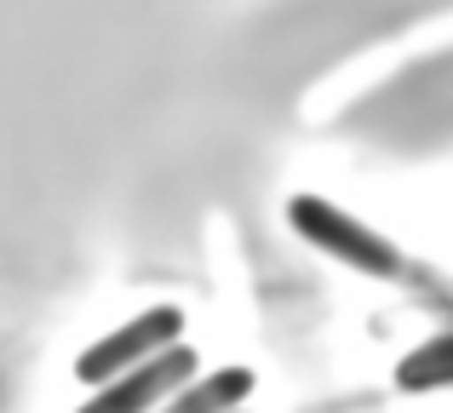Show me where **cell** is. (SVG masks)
<instances>
[{
	"label": "cell",
	"instance_id": "7a4b0ae2",
	"mask_svg": "<svg viewBox=\"0 0 453 413\" xmlns=\"http://www.w3.org/2000/svg\"><path fill=\"white\" fill-rule=\"evenodd\" d=\"M178 339H184V310H178V304H155V310L133 316L127 327H115L110 339H98V345L81 350V356H75V379L98 391V385L121 379L127 368H138V362L161 356V350L178 345Z\"/></svg>",
	"mask_w": 453,
	"mask_h": 413
},
{
	"label": "cell",
	"instance_id": "3957f363",
	"mask_svg": "<svg viewBox=\"0 0 453 413\" xmlns=\"http://www.w3.org/2000/svg\"><path fill=\"white\" fill-rule=\"evenodd\" d=\"M189 379H196V345L178 339V345H166L161 356H150V362H138V368H127L121 379L98 385L75 413H155L166 396L184 391Z\"/></svg>",
	"mask_w": 453,
	"mask_h": 413
},
{
	"label": "cell",
	"instance_id": "8992f818",
	"mask_svg": "<svg viewBox=\"0 0 453 413\" xmlns=\"http://www.w3.org/2000/svg\"><path fill=\"white\" fill-rule=\"evenodd\" d=\"M235 413H242V408H235Z\"/></svg>",
	"mask_w": 453,
	"mask_h": 413
},
{
	"label": "cell",
	"instance_id": "277c9868",
	"mask_svg": "<svg viewBox=\"0 0 453 413\" xmlns=\"http://www.w3.org/2000/svg\"><path fill=\"white\" fill-rule=\"evenodd\" d=\"M253 391V368H219L207 379H189L178 396H166L155 413H235Z\"/></svg>",
	"mask_w": 453,
	"mask_h": 413
},
{
	"label": "cell",
	"instance_id": "6da1fadb",
	"mask_svg": "<svg viewBox=\"0 0 453 413\" xmlns=\"http://www.w3.org/2000/svg\"><path fill=\"white\" fill-rule=\"evenodd\" d=\"M288 224H293V235H304V241L316 247V253L339 258V264L362 270V276H379V281L402 276L396 241H385L373 224L350 218L344 207L321 202V195H293V202H288Z\"/></svg>",
	"mask_w": 453,
	"mask_h": 413
},
{
	"label": "cell",
	"instance_id": "5b68a950",
	"mask_svg": "<svg viewBox=\"0 0 453 413\" xmlns=\"http://www.w3.org/2000/svg\"><path fill=\"white\" fill-rule=\"evenodd\" d=\"M448 385H453V333L425 339L419 350H408V356L396 362V391H408V396L448 391Z\"/></svg>",
	"mask_w": 453,
	"mask_h": 413
}]
</instances>
